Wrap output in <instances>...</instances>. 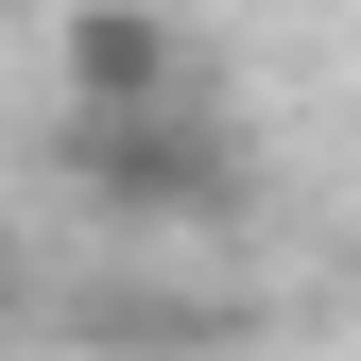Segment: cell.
<instances>
[{"mask_svg": "<svg viewBox=\"0 0 361 361\" xmlns=\"http://www.w3.org/2000/svg\"><path fill=\"white\" fill-rule=\"evenodd\" d=\"M69 190L121 207V224H224L258 172H241V138L207 104H138V121H69Z\"/></svg>", "mask_w": 361, "mask_h": 361, "instance_id": "obj_1", "label": "cell"}, {"mask_svg": "<svg viewBox=\"0 0 361 361\" xmlns=\"http://www.w3.org/2000/svg\"><path fill=\"white\" fill-rule=\"evenodd\" d=\"M138 104H190V35L155 0H86L69 18V121H138Z\"/></svg>", "mask_w": 361, "mask_h": 361, "instance_id": "obj_2", "label": "cell"}]
</instances>
